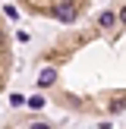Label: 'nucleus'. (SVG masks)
I'll return each instance as SVG.
<instances>
[{"label": "nucleus", "mask_w": 126, "mask_h": 129, "mask_svg": "<svg viewBox=\"0 0 126 129\" xmlns=\"http://www.w3.org/2000/svg\"><path fill=\"white\" fill-rule=\"evenodd\" d=\"M117 22H120V13H113V10H104L98 16V25H101V28H113Z\"/></svg>", "instance_id": "nucleus-1"}, {"label": "nucleus", "mask_w": 126, "mask_h": 129, "mask_svg": "<svg viewBox=\"0 0 126 129\" xmlns=\"http://www.w3.org/2000/svg\"><path fill=\"white\" fill-rule=\"evenodd\" d=\"M76 16H79L76 6H57V19H60V22H73Z\"/></svg>", "instance_id": "nucleus-2"}, {"label": "nucleus", "mask_w": 126, "mask_h": 129, "mask_svg": "<svg viewBox=\"0 0 126 129\" xmlns=\"http://www.w3.org/2000/svg\"><path fill=\"white\" fill-rule=\"evenodd\" d=\"M54 82H57V69H41V73H38V85L47 88V85H54Z\"/></svg>", "instance_id": "nucleus-3"}, {"label": "nucleus", "mask_w": 126, "mask_h": 129, "mask_svg": "<svg viewBox=\"0 0 126 129\" xmlns=\"http://www.w3.org/2000/svg\"><path fill=\"white\" fill-rule=\"evenodd\" d=\"M25 104H28V107H32V110H41V107H44V104H47V101H44V98H41V94H35V98H25Z\"/></svg>", "instance_id": "nucleus-4"}, {"label": "nucleus", "mask_w": 126, "mask_h": 129, "mask_svg": "<svg viewBox=\"0 0 126 129\" xmlns=\"http://www.w3.org/2000/svg\"><path fill=\"white\" fill-rule=\"evenodd\" d=\"M110 110H113V113H123V110H126V101H123V98H113V101H110Z\"/></svg>", "instance_id": "nucleus-5"}, {"label": "nucleus", "mask_w": 126, "mask_h": 129, "mask_svg": "<svg viewBox=\"0 0 126 129\" xmlns=\"http://www.w3.org/2000/svg\"><path fill=\"white\" fill-rule=\"evenodd\" d=\"M3 13H6V16L13 19V22H16V19H19V10H16V6H3Z\"/></svg>", "instance_id": "nucleus-6"}, {"label": "nucleus", "mask_w": 126, "mask_h": 129, "mask_svg": "<svg viewBox=\"0 0 126 129\" xmlns=\"http://www.w3.org/2000/svg\"><path fill=\"white\" fill-rule=\"evenodd\" d=\"M10 104H13V107H19V104H25V98H22V94H16V91H13V98H10Z\"/></svg>", "instance_id": "nucleus-7"}, {"label": "nucleus", "mask_w": 126, "mask_h": 129, "mask_svg": "<svg viewBox=\"0 0 126 129\" xmlns=\"http://www.w3.org/2000/svg\"><path fill=\"white\" fill-rule=\"evenodd\" d=\"M28 129H50V126H47V123H32Z\"/></svg>", "instance_id": "nucleus-8"}, {"label": "nucleus", "mask_w": 126, "mask_h": 129, "mask_svg": "<svg viewBox=\"0 0 126 129\" xmlns=\"http://www.w3.org/2000/svg\"><path fill=\"white\" fill-rule=\"evenodd\" d=\"M60 6H76V0H60Z\"/></svg>", "instance_id": "nucleus-9"}, {"label": "nucleus", "mask_w": 126, "mask_h": 129, "mask_svg": "<svg viewBox=\"0 0 126 129\" xmlns=\"http://www.w3.org/2000/svg\"><path fill=\"white\" fill-rule=\"evenodd\" d=\"M120 22L126 25V6H123V10H120Z\"/></svg>", "instance_id": "nucleus-10"}]
</instances>
